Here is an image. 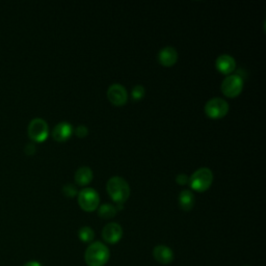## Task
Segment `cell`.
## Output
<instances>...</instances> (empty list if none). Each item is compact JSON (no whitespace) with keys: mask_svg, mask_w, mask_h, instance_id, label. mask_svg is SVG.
<instances>
[{"mask_svg":"<svg viewBox=\"0 0 266 266\" xmlns=\"http://www.w3.org/2000/svg\"><path fill=\"white\" fill-rule=\"evenodd\" d=\"M106 189L110 198L117 204H124L130 195L128 182L121 177H113L107 181Z\"/></svg>","mask_w":266,"mask_h":266,"instance_id":"cell-1","label":"cell"},{"mask_svg":"<svg viewBox=\"0 0 266 266\" xmlns=\"http://www.w3.org/2000/svg\"><path fill=\"white\" fill-rule=\"evenodd\" d=\"M85 260L89 266H104L109 260V249L100 241L93 242L86 250Z\"/></svg>","mask_w":266,"mask_h":266,"instance_id":"cell-2","label":"cell"},{"mask_svg":"<svg viewBox=\"0 0 266 266\" xmlns=\"http://www.w3.org/2000/svg\"><path fill=\"white\" fill-rule=\"evenodd\" d=\"M213 181V174L208 167H201L195 171L189 178L190 187L197 191H205L211 185Z\"/></svg>","mask_w":266,"mask_h":266,"instance_id":"cell-3","label":"cell"},{"mask_svg":"<svg viewBox=\"0 0 266 266\" xmlns=\"http://www.w3.org/2000/svg\"><path fill=\"white\" fill-rule=\"evenodd\" d=\"M78 203L85 211H94V210L99 207L100 197L96 189L92 187H87L79 191Z\"/></svg>","mask_w":266,"mask_h":266,"instance_id":"cell-4","label":"cell"},{"mask_svg":"<svg viewBox=\"0 0 266 266\" xmlns=\"http://www.w3.org/2000/svg\"><path fill=\"white\" fill-rule=\"evenodd\" d=\"M229 111V104L221 98H212L205 104V113L211 119H220Z\"/></svg>","mask_w":266,"mask_h":266,"instance_id":"cell-5","label":"cell"},{"mask_svg":"<svg viewBox=\"0 0 266 266\" xmlns=\"http://www.w3.org/2000/svg\"><path fill=\"white\" fill-rule=\"evenodd\" d=\"M243 89V79L238 75H228L221 82V92L227 97H236Z\"/></svg>","mask_w":266,"mask_h":266,"instance_id":"cell-6","label":"cell"},{"mask_svg":"<svg viewBox=\"0 0 266 266\" xmlns=\"http://www.w3.org/2000/svg\"><path fill=\"white\" fill-rule=\"evenodd\" d=\"M48 124L45 120L36 118L29 125V135L35 142H43L48 136Z\"/></svg>","mask_w":266,"mask_h":266,"instance_id":"cell-7","label":"cell"},{"mask_svg":"<svg viewBox=\"0 0 266 266\" xmlns=\"http://www.w3.org/2000/svg\"><path fill=\"white\" fill-rule=\"evenodd\" d=\"M108 100L115 105H124L128 100V94L120 83H114L107 90Z\"/></svg>","mask_w":266,"mask_h":266,"instance_id":"cell-8","label":"cell"},{"mask_svg":"<svg viewBox=\"0 0 266 266\" xmlns=\"http://www.w3.org/2000/svg\"><path fill=\"white\" fill-rule=\"evenodd\" d=\"M123 236V229L118 222H109L103 228V239L110 244H115L121 240Z\"/></svg>","mask_w":266,"mask_h":266,"instance_id":"cell-9","label":"cell"},{"mask_svg":"<svg viewBox=\"0 0 266 266\" xmlns=\"http://www.w3.org/2000/svg\"><path fill=\"white\" fill-rule=\"evenodd\" d=\"M153 257L158 263L167 265L173 262L174 260V253L173 250L166 245H157L153 249Z\"/></svg>","mask_w":266,"mask_h":266,"instance_id":"cell-10","label":"cell"},{"mask_svg":"<svg viewBox=\"0 0 266 266\" xmlns=\"http://www.w3.org/2000/svg\"><path fill=\"white\" fill-rule=\"evenodd\" d=\"M73 127L68 122H61L55 125L52 130V136L58 142H66L67 139L72 135Z\"/></svg>","mask_w":266,"mask_h":266,"instance_id":"cell-11","label":"cell"},{"mask_svg":"<svg viewBox=\"0 0 266 266\" xmlns=\"http://www.w3.org/2000/svg\"><path fill=\"white\" fill-rule=\"evenodd\" d=\"M158 62L165 67H171L173 66L177 60H178V52L177 50L172 47V46H166L163 47L157 55Z\"/></svg>","mask_w":266,"mask_h":266,"instance_id":"cell-12","label":"cell"},{"mask_svg":"<svg viewBox=\"0 0 266 266\" xmlns=\"http://www.w3.org/2000/svg\"><path fill=\"white\" fill-rule=\"evenodd\" d=\"M215 67L222 74H230L234 71L236 62L233 57L229 54H221L215 61Z\"/></svg>","mask_w":266,"mask_h":266,"instance_id":"cell-13","label":"cell"},{"mask_svg":"<svg viewBox=\"0 0 266 266\" xmlns=\"http://www.w3.org/2000/svg\"><path fill=\"white\" fill-rule=\"evenodd\" d=\"M75 181L79 185H88L93 179V171L89 166H80L75 173Z\"/></svg>","mask_w":266,"mask_h":266,"instance_id":"cell-14","label":"cell"},{"mask_svg":"<svg viewBox=\"0 0 266 266\" xmlns=\"http://www.w3.org/2000/svg\"><path fill=\"white\" fill-rule=\"evenodd\" d=\"M179 204L182 209L185 210V211H189V210L193 208L194 205L193 193L188 189L182 190L179 194Z\"/></svg>","mask_w":266,"mask_h":266,"instance_id":"cell-15","label":"cell"},{"mask_svg":"<svg viewBox=\"0 0 266 266\" xmlns=\"http://www.w3.org/2000/svg\"><path fill=\"white\" fill-rule=\"evenodd\" d=\"M97 209H98V215L105 219L113 218L118 212L117 207L111 204H103L100 207H98Z\"/></svg>","mask_w":266,"mask_h":266,"instance_id":"cell-16","label":"cell"},{"mask_svg":"<svg viewBox=\"0 0 266 266\" xmlns=\"http://www.w3.org/2000/svg\"><path fill=\"white\" fill-rule=\"evenodd\" d=\"M78 236L79 239L83 242H92L95 237V233L90 227H82L78 231Z\"/></svg>","mask_w":266,"mask_h":266,"instance_id":"cell-17","label":"cell"},{"mask_svg":"<svg viewBox=\"0 0 266 266\" xmlns=\"http://www.w3.org/2000/svg\"><path fill=\"white\" fill-rule=\"evenodd\" d=\"M145 88L143 86H135L132 91H131V96H132V99L135 100V101H138V100H141L142 98H144L145 96Z\"/></svg>","mask_w":266,"mask_h":266,"instance_id":"cell-18","label":"cell"},{"mask_svg":"<svg viewBox=\"0 0 266 266\" xmlns=\"http://www.w3.org/2000/svg\"><path fill=\"white\" fill-rule=\"evenodd\" d=\"M63 193L65 195H67V197H69V198H72V197H74V195L77 193V188H76V186L74 184L68 183V184L64 185V187H63Z\"/></svg>","mask_w":266,"mask_h":266,"instance_id":"cell-19","label":"cell"},{"mask_svg":"<svg viewBox=\"0 0 266 266\" xmlns=\"http://www.w3.org/2000/svg\"><path fill=\"white\" fill-rule=\"evenodd\" d=\"M89 133V129L86 125H78L75 128V134L78 137H85Z\"/></svg>","mask_w":266,"mask_h":266,"instance_id":"cell-20","label":"cell"},{"mask_svg":"<svg viewBox=\"0 0 266 266\" xmlns=\"http://www.w3.org/2000/svg\"><path fill=\"white\" fill-rule=\"evenodd\" d=\"M176 181H177V183L180 184V185H185L187 182L189 181V178L185 174H179L176 177Z\"/></svg>","mask_w":266,"mask_h":266,"instance_id":"cell-21","label":"cell"},{"mask_svg":"<svg viewBox=\"0 0 266 266\" xmlns=\"http://www.w3.org/2000/svg\"><path fill=\"white\" fill-rule=\"evenodd\" d=\"M25 152L27 153V154H30V155H31V154H34L35 152H36V147H35V145L34 144H32V143H30V144H27L26 146H25Z\"/></svg>","mask_w":266,"mask_h":266,"instance_id":"cell-22","label":"cell"},{"mask_svg":"<svg viewBox=\"0 0 266 266\" xmlns=\"http://www.w3.org/2000/svg\"><path fill=\"white\" fill-rule=\"evenodd\" d=\"M23 266H42V264L38 261H30V262L25 263Z\"/></svg>","mask_w":266,"mask_h":266,"instance_id":"cell-23","label":"cell"}]
</instances>
